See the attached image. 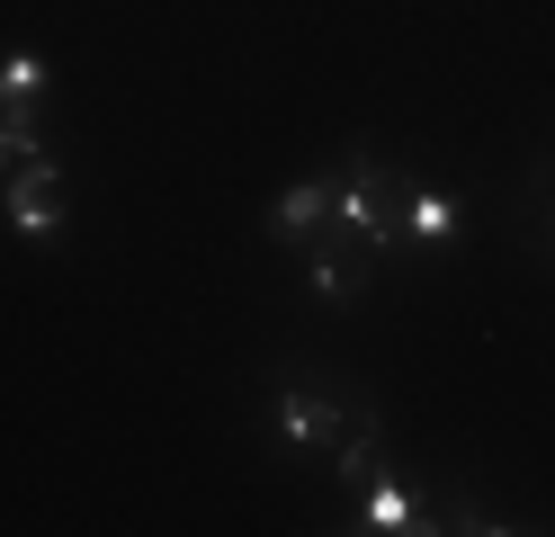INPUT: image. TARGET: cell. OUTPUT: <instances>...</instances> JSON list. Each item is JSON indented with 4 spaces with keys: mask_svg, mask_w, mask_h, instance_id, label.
<instances>
[{
    "mask_svg": "<svg viewBox=\"0 0 555 537\" xmlns=\"http://www.w3.org/2000/svg\"><path fill=\"white\" fill-rule=\"evenodd\" d=\"M269 233L287 242V251H305L314 233H332V170L296 179V189H278V197H269Z\"/></svg>",
    "mask_w": 555,
    "mask_h": 537,
    "instance_id": "obj_5",
    "label": "cell"
},
{
    "mask_svg": "<svg viewBox=\"0 0 555 537\" xmlns=\"http://www.w3.org/2000/svg\"><path fill=\"white\" fill-rule=\"evenodd\" d=\"M395 242L448 251V242H457V197H448V189H430V179H412V189H395Z\"/></svg>",
    "mask_w": 555,
    "mask_h": 537,
    "instance_id": "obj_6",
    "label": "cell"
},
{
    "mask_svg": "<svg viewBox=\"0 0 555 537\" xmlns=\"http://www.w3.org/2000/svg\"><path fill=\"white\" fill-rule=\"evenodd\" d=\"M367 260H376V251H359L350 233H314V242H305V278H314V296H332V305H350L367 286Z\"/></svg>",
    "mask_w": 555,
    "mask_h": 537,
    "instance_id": "obj_7",
    "label": "cell"
},
{
    "mask_svg": "<svg viewBox=\"0 0 555 537\" xmlns=\"http://www.w3.org/2000/svg\"><path fill=\"white\" fill-rule=\"evenodd\" d=\"M350 528H359V537H412V528H439V520H430V501H422V484H412V475L376 465L367 493H359V520H350Z\"/></svg>",
    "mask_w": 555,
    "mask_h": 537,
    "instance_id": "obj_4",
    "label": "cell"
},
{
    "mask_svg": "<svg viewBox=\"0 0 555 537\" xmlns=\"http://www.w3.org/2000/svg\"><path fill=\"white\" fill-rule=\"evenodd\" d=\"M46 81H54V72H46V54H0V117H37V99H46Z\"/></svg>",
    "mask_w": 555,
    "mask_h": 537,
    "instance_id": "obj_8",
    "label": "cell"
},
{
    "mask_svg": "<svg viewBox=\"0 0 555 537\" xmlns=\"http://www.w3.org/2000/svg\"><path fill=\"white\" fill-rule=\"evenodd\" d=\"M332 233H350L359 251H386L395 242V170L376 153H350L332 170Z\"/></svg>",
    "mask_w": 555,
    "mask_h": 537,
    "instance_id": "obj_1",
    "label": "cell"
},
{
    "mask_svg": "<svg viewBox=\"0 0 555 537\" xmlns=\"http://www.w3.org/2000/svg\"><path fill=\"white\" fill-rule=\"evenodd\" d=\"M340 421H350L340 394H323L314 376H278V394H269V439H278V457H323V448L340 439Z\"/></svg>",
    "mask_w": 555,
    "mask_h": 537,
    "instance_id": "obj_2",
    "label": "cell"
},
{
    "mask_svg": "<svg viewBox=\"0 0 555 537\" xmlns=\"http://www.w3.org/2000/svg\"><path fill=\"white\" fill-rule=\"evenodd\" d=\"M0 215H10V233H27V242H63V225H73V197H63V162H54V153L18 162L10 179H0Z\"/></svg>",
    "mask_w": 555,
    "mask_h": 537,
    "instance_id": "obj_3",
    "label": "cell"
},
{
    "mask_svg": "<svg viewBox=\"0 0 555 537\" xmlns=\"http://www.w3.org/2000/svg\"><path fill=\"white\" fill-rule=\"evenodd\" d=\"M46 153V135H37V117H0V179H10L18 162H37Z\"/></svg>",
    "mask_w": 555,
    "mask_h": 537,
    "instance_id": "obj_9",
    "label": "cell"
}]
</instances>
